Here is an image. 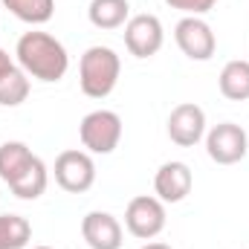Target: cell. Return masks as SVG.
Returning a JSON list of instances; mask_svg holds the SVG:
<instances>
[{
    "mask_svg": "<svg viewBox=\"0 0 249 249\" xmlns=\"http://www.w3.org/2000/svg\"><path fill=\"white\" fill-rule=\"evenodd\" d=\"M15 55H18V67L29 78H38L44 84L61 81L64 75H67V70H70V55H67L64 44L55 35L41 32V29L23 32L18 38Z\"/></svg>",
    "mask_w": 249,
    "mask_h": 249,
    "instance_id": "cell-1",
    "label": "cell"
},
{
    "mask_svg": "<svg viewBox=\"0 0 249 249\" xmlns=\"http://www.w3.org/2000/svg\"><path fill=\"white\" fill-rule=\"evenodd\" d=\"M122 75V58L110 47H90L78 61V84L87 99H107Z\"/></svg>",
    "mask_w": 249,
    "mask_h": 249,
    "instance_id": "cell-2",
    "label": "cell"
},
{
    "mask_svg": "<svg viewBox=\"0 0 249 249\" xmlns=\"http://www.w3.org/2000/svg\"><path fill=\"white\" fill-rule=\"evenodd\" d=\"M78 139L90 154H113L122 142V116L116 110H90L78 124Z\"/></svg>",
    "mask_w": 249,
    "mask_h": 249,
    "instance_id": "cell-3",
    "label": "cell"
},
{
    "mask_svg": "<svg viewBox=\"0 0 249 249\" xmlns=\"http://www.w3.org/2000/svg\"><path fill=\"white\" fill-rule=\"evenodd\" d=\"M124 229L139 241H154L165 229V203L151 194H139L124 209Z\"/></svg>",
    "mask_w": 249,
    "mask_h": 249,
    "instance_id": "cell-4",
    "label": "cell"
},
{
    "mask_svg": "<svg viewBox=\"0 0 249 249\" xmlns=\"http://www.w3.org/2000/svg\"><path fill=\"white\" fill-rule=\"evenodd\" d=\"M53 171H55V183L70 194H84L96 183V162H93L90 151H78V148L61 151L55 157Z\"/></svg>",
    "mask_w": 249,
    "mask_h": 249,
    "instance_id": "cell-5",
    "label": "cell"
},
{
    "mask_svg": "<svg viewBox=\"0 0 249 249\" xmlns=\"http://www.w3.org/2000/svg\"><path fill=\"white\" fill-rule=\"evenodd\" d=\"M247 151H249V136L241 124L220 122L206 133V154L217 165H235L247 157Z\"/></svg>",
    "mask_w": 249,
    "mask_h": 249,
    "instance_id": "cell-6",
    "label": "cell"
},
{
    "mask_svg": "<svg viewBox=\"0 0 249 249\" xmlns=\"http://www.w3.org/2000/svg\"><path fill=\"white\" fill-rule=\"evenodd\" d=\"M165 32L157 15H130L124 23V47L133 58H154L162 50Z\"/></svg>",
    "mask_w": 249,
    "mask_h": 249,
    "instance_id": "cell-7",
    "label": "cell"
},
{
    "mask_svg": "<svg viewBox=\"0 0 249 249\" xmlns=\"http://www.w3.org/2000/svg\"><path fill=\"white\" fill-rule=\"evenodd\" d=\"M174 41H177L180 53L191 61H209L217 50V38H214L212 26L197 15H186L174 26Z\"/></svg>",
    "mask_w": 249,
    "mask_h": 249,
    "instance_id": "cell-8",
    "label": "cell"
},
{
    "mask_svg": "<svg viewBox=\"0 0 249 249\" xmlns=\"http://www.w3.org/2000/svg\"><path fill=\"white\" fill-rule=\"evenodd\" d=\"M168 139L180 148H194L203 136H206V113L200 105L194 102H183L168 113Z\"/></svg>",
    "mask_w": 249,
    "mask_h": 249,
    "instance_id": "cell-9",
    "label": "cell"
},
{
    "mask_svg": "<svg viewBox=\"0 0 249 249\" xmlns=\"http://www.w3.org/2000/svg\"><path fill=\"white\" fill-rule=\"evenodd\" d=\"M194 186V174L186 162L180 160H171V162H162L154 174V194L162 200V203H180L191 194Z\"/></svg>",
    "mask_w": 249,
    "mask_h": 249,
    "instance_id": "cell-10",
    "label": "cell"
},
{
    "mask_svg": "<svg viewBox=\"0 0 249 249\" xmlns=\"http://www.w3.org/2000/svg\"><path fill=\"white\" fill-rule=\"evenodd\" d=\"M81 238L90 249H122V223L110 212H87L81 217Z\"/></svg>",
    "mask_w": 249,
    "mask_h": 249,
    "instance_id": "cell-11",
    "label": "cell"
},
{
    "mask_svg": "<svg viewBox=\"0 0 249 249\" xmlns=\"http://www.w3.org/2000/svg\"><path fill=\"white\" fill-rule=\"evenodd\" d=\"M32 160H35V154H32V148L26 142H18V139L3 142L0 145V180L6 186H12L32 165Z\"/></svg>",
    "mask_w": 249,
    "mask_h": 249,
    "instance_id": "cell-12",
    "label": "cell"
},
{
    "mask_svg": "<svg viewBox=\"0 0 249 249\" xmlns=\"http://www.w3.org/2000/svg\"><path fill=\"white\" fill-rule=\"evenodd\" d=\"M87 18L96 29H119L130 20V3L127 0H90Z\"/></svg>",
    "mask_w": 249,
    "mask_h": 249,
    "instance_id": "cell-13",
    "label": "cell"
},
{
    "mask_svg": "<svg viewBox=\"0 0 249 249\" xmlns=\"http://www.w3.org/2000/svg\"><path fill=\"white\" fill-rule=\"evenodd\" d=\"M217 87H220V93L229 102H247L249 99V61H244V58L229 61L220 70Z\"/></svg>",
    "mask_w": 249,
    "mask_h": 249,
    "instance_id": "cell-14",
    "label": "cell"
},
{
    "mask_svg": "<svg viewBox=\"0 0 249 249\" xmlns=\"http://www.w3.org/2000/svg\"><path fill=\"white\" fill-rule=\"evenodd\" d=\"M50 186V171H47V165H44V160L41 157H35L32 160V165L12 183V194L15 197H20V200H38L44 191Z\"/></svg>",
    "mask_w": 249,
    "mask_h": 249,
    "instance_id": "cell-15",
    "label": "cell"
},
{
    "mask_svg": "<svg viewBox=\"0 0 249 249\" xmlns=\"http://www.w3.org/2000/svg\"><path fill=\"white\" fill-rule=\"evenodd\" d=\"M0 3L18 20H23L29 26H41V23L53 20V15H55V0H0Z\"/></svg>",
    "mask_w": 249,
    "mask_h": 249,
    "instance_id": "cell-16",
    "label": "cell"
},
{
    "mask_svg": "<svg viewBox=\"0 0 249 249\" xmlns=\"http://www.w3.org/2000/svg\"><path fill=\"white\" fill-rule=\"evenodd\" d=\"M32 241V226L20 214H0V249H23Z\"/></svg>",
    "mask_w": 249,
    "mask_h": 249,
    "instance_id": "cell-17",
    "label": "cell"
},
{
    "mask_svg": "<svg viewBox=\"0 0 249 249\" xmlns=\"http://www.w3.org/2000/svg\"><path fill=\"white\" fill-rule=\"evenodd\" d=\"M29 90H32L29 75L20 67H15L9 75L0 78V107H18V105H23L29 99Z\"/></svg>",
    "mask_w": 249,
    "mask_h": 249,
    "instance_id": "cell-18",
    "label": "cell"
},
{
    "mask_svg": "<svg viewBox=\"0 0 249 249\" xmlns=\"http://www.w3.org/2000/svg\"><path fill=\"white\" fill-rule=\"evenodd\" d=\"M171 9H180V12H186V15H206V12H212L214 9V3L217 0H165Z\"/></svg>",
    "mask_w": 249,
    "mask_h": 249,
    "instance_id": "cell-19",
    "label": "cell"
},
{
    "mask_svg": "<svg viewBox=\"0 0 249 249\" xmlns=\"http://www.w3.org/2000/svg\"><path fill=\"white\" fill-rule=\"evenodd\" d=\"M12 70H15V61H12V58H9V53L0 47V78H3V75H9Z\"/></svg>",
    "mask_w": 249,
    "mask_h": 249,
    "instance_id": "cell-20",
    "label": "cell"
},
{
    "mask_svg": "<svg viewBox=\"0 0 249 249\" xmlns=\"http://www.w3.org/2000/svg\"><path fill=\"white\" fill-rule=\"evenodd\" d=\"M139 249H171L168 244H160V241H151V244H145V247H139Z\"/></svg>",
    "mask_w": 249,
    "mask_h": 249,
    "instance_id": "cell-21",
    "label": "cell"
},
{
    "mask_svg": "<svg viewBox=\"0 0 249 249\" xmlns=\"http://www.w3.org/2000/svg\"><path fill=\"white\" fill-rule=\"evenodd\" d=\"M32 249H53V247H32Z\"/></svg>",
    "mask_w": 249,
    "mask_h": 249,
    "instance_id": "cell-22",
    "label": "cell"
}]
</instances>
